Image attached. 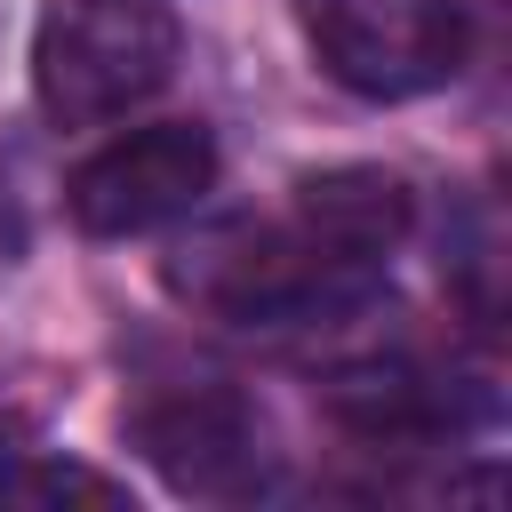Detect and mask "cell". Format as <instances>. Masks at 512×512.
<instances>
[{"label": "cell", "instance_id": "obj_2", "mask_svg": "<svg viewBox=\"0 0 512 512\" xmlns=\"http://www.w3.org/2000/svg\"><path fill=\"white\" fill-rule=\"evenodd\" d=\"M176 56H184V32L160 0H64L40 16L32 88L56 128H96L160 96L176 80Z\"/></svg>", "mask_w": 512, "mask_h": 512}, {"label": "cell", "instance_id": "obj_7", "mask_svg": "<svg viewBox=\"0 0 512 512\" xmlns=\"http://www.w3.org/2000/svg\"><path fill=\"white\" fill-rule=\"evenodd\" d=\"M408 216H416V192L392 168H320L296 184V224L320 232L328 248L360 256V264H384L400 248Z\"/></svg>", "mask_w": 512, "mask_h": 512}, {"label": "cell", "instance_id": "obj_4", "mask_svg": "<svg viewBox=\"0 0 512 512\" xmlns=\"http://www.w3.org/2000/svg\"><path fill=\"white\" fill-rule=\"evenodd\" d=\"M216 184V144L200 120H160V128H136L120 144H104L96 160H80L72 176V224L96 232V240H128V232H152L168 216H184L200 192Z\"/></svg>", "mask_w": 512, "mask_h": 512}, {"label": "cell", "instance_id": "obj_1", "mask_svg": "<svg viewBox=\"0 0 512 512\" xmlns=\"http://www.w3.org/2000/svg\"><path fill=\"white\" fill-rule=\"evenodd\" d=\"M376 272L384 264L328 248L296 216L288 224H216L168 256V288L240 328H320V320L368 304Z\"/></svg>", "mask_w": 512, "mask_h": 512}, {"label": "cell", "instance_id": "obj_6", "mask_svg": "<svg viewBox=\"0 0 512 512\" xmlns=\"http://www.w3.org/2000/svg\"><path fill=\"white\" fill-rule=\"evenodd\" d=\"M328 408L368 440H448L488 416V392L424 360H360L328 376Z\"/></svg>", "mask_w": 512, "mask_h": 512}, {"label": "cell", "instance_id": "obj_5", "mask_svg": "<svg viewBox=\"0 0 512 512\" xmlns=\"http://www.w3.org/2000/svg\"><path fill=\"white\" fill-rule=\"evenodd\" d=\"M128 440L144 448V464L184 488V496H256L272 480V440L264 416L232 392V384H184L160 392L128 416Z\"/></svg>", "mask_w": 512, "mask_h": 512}, {"label": "cell", "instance_id": "obj_3", "mask_svg": "<svg viewBox=\"0 0 512 512\" xmlns=\"http://www.w3.org/2000/svg\"><path fill=\"white\" fill-rule=\"evenodd\" d=\"M296 24L312 40L320 72L376 104L448 88L464 72V8L456 0H296Z\"/></svg>", "mask_w": 512, "mask_h": 512}]
</instances>
